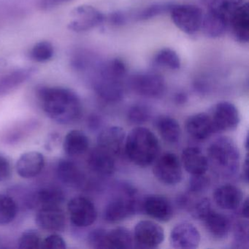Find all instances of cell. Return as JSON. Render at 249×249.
<instances>
[{
  "mask_svg": "<svg viewBox=\"0 0 249 249\" xmlns=\"http://www.w3.org/2000/svg\"><path fill=\"white\" fill-rule=\"evenodd\" d=\"M42 108L51 119L68 125L78 121L82 113V103L78 94L60 87H42L37 89Z\"/></svg>",
  "mask_w": 249,
  "mask_h": 249,
  "instance_id": "obj_1",
  "label": "cell"
},
{
  "mask_svg": "<svg viewBox=\"0 0 249 249\" xmlns=\"http://www.w3.org/2000/svg\"><path fill=\"white\" fill-rule=\"evenodd\" d=\"M126 74V65L118 58L97 66L94 85L99 97L108 103L120 101L124 94Z\"/></svg>",
  "mask_w": 249,
  "mask_h": 249,
  "instance_id": "obj_2",
  "label": "cell"
},
{
  "mask_svg": "<svg viewBox=\"0 0 249 249\" xmlns=\"http://www.w3.org/2000/svg\"><path fill=\"white\" fill-rule=\"evenodd\" d=\"M160 151L158 138L147 128L138 126L126 135L124 152L137 166L145 167L154 164Z\"/></svg>",
  "mask_w": 249,
  "mask_h": 249,
  "instance_id": "obj_3",
  "label": "cell"
},
{
  "mask_svg": "<svg viewBox=\"0 0 249 249\" xmlns=\"http://www.w3.org/2000/svg\"><path fill=\"white\" fill-rule=\"evenodd\" d=\"M208 165L223 178L234 176L238 171L240 154L235 142L227 137L215 139L208 148Z\"/></svg>",
  "mask_w": 249,
  "mask_h": 249,
  "instance_id": "obj_4",
  "label": "cell"
},
{
  "mask_svg": "<svg viewBox=\"0 0 249 249\" xmlns=\"http://www.w3.org/2000/svg\"><path fill=\"white\" fill-rule=\"evenodd\" d=\"M122 195L112 199L104 211V218L107 222L116 223L134 215L138 210L136 191L132 186H122Z\"/></svg>",
  "mask_w": 249,
  "mask_h": 249,
  "instance_id": "obj_5",
  "label": "cell"
},
{
  "mask_svg": "<svg viewBox=\"0 0 249 249\" xmlns=\"http://www.w3.org/2000/svg\"><path fill=\"white\" fill-rule=\"evenodd\" d=\"M170 14L175 25L183 33L193 36L201 30L203 14L197 6L173 5Z\"/></svg>",
  "mask_w": 249,
  "mask_h": 249,
  "instance_id": "obj_6",
  "label": "cell"
},
{
  "mask_svg": "<svg viewBox=\"0 0 249 249\" xmlns=\"http://www.w3.org/2000/svg\"><path fill=\"white\" fill-rule=\"evenodd\" d=\"M153 173L157 180L165 185L178 184L183 178L181 161L176 154L164 153L154 161Z\"/></svg>",
  "mask_w": 249,
  "mask_h": 249,
  "instance_id": "obj_7",
  "label": "cell"
},
{
  "mask_svg": "<svg viewBox=\"0 0 249 249\" xmlns=\"http://www.w3.org/2000/svg\"><path fill=\"white\" fill-rule=\"evenodd\" d=\"M131 89L138 95L158 98L164 94L165 82L162 76L152 72L135 74L129 79Z\"/></svg>",
  "mask_w": 249,
  "mask_h": 249,
  "instance_id": "obj_8",
  "label": "cell"
},
{
  "mask_svg": "<svg viewBox=\"0 0 249 249\" xmlns=\"http://www.w3.org/2000/svg\"><path fill=\"white\" fill-rule=\"evenodd\" d=\"M72 19L68 24V29L75 33L89 31L99 27L106 20L104 14L91 5H83L71 12Z\"/></svg>",
  "mask_w": 249,
  "mask_h": 249,
  "instance_id": "obj_9",
  "label": "cell"
},
{
  "mask_svg": "<svg viewBox=\"0 0 249 249\" xmlns=\"http://www.w3.org/2000/svg\"><path fill=\"white\" fill-rule=\"evenodd\" d=\"M70 219L78 227H87L95 222L97 217L95 205L88 198L75 196L68 204Z\"/></svg>",
  "mask_w": 249,
  "mask_h": 249,
  "instance_id": "obj_10",
  "label": "cell"
},
{
  "mask_svg": "<svg viewBox=\"0 0 249 249\" xmlns=\"http://www.w3.org/2000/svg\"><path fill=\"white\" fill-rule=\"evenodd\" d=\"M133 238L138 248L155 249L164 241V231L157 222L143 220L135 225Z\"/></svg>",
  "mask_w": 249,
  "mask_h": 249,
  "instance_id": "obj_11",
  "label": "cell"
},
{
  "mask_svg": "<svg viewBox=\"0 0 249 249\" xmlns=\"http://www.w3.org/2000/svg\"><path fill=\"white\" fill-rule=\"evenodd\" d=\"M216 133L234 130L240 123V113L237 107L229 102H220L209 113Z\"/></svg>",
  "mask_w": 249,
  "mask_h": 249,
  "instance_id": "obj_12",
  "label": "cell"
},
{
  "mask_svg": "<svg viewBox=\"0 0 249 249\" xmlns=\"http://www.w3.org/2000/svg\"><path fill=\"white\" fill-rule=\"evenodd\" d=\"M172 247L178 249H194L199 246L201 236L194 224L182 222L172 230L170 236Z\"/></svg>",
  "mask_w": 249,
  "mask_h": 249,
  "instance_id": "obj_13",
  "label": "cell"
},
{
  "mask_svg": "<svg viewBox=\"0 0 249 249\" xmlns=\"http://www.w3.org/2000/svg\"><path fill=\"white\" fill-rule=\"evenodd\" d=\"M37 225L50 232H59L65 230L66 217L61 207H40L36 216Z\"/></svg>",
  "mask_w": 249,
  "mask_h": 249,
  "instance_id": "obj_14",
  "label": "cell"
},
{
  "mask_svg": "<svg viewBox=\"0 0 249 249\" xmlns=\"http://www.w3.org/2000/svg\"><path fill=\"white\" fill-rule=\"evenodd\" d=\"M126 132L119 126H111L103 129L97 138V146L113 157L120 155L124 151Z\"/></svg>",
  "mask_w": 249,
  "mask_h": 249,
  "instance_id": "obj_15",
  "label": "cell"
},
{
  "mask_svg": "<svg viewBox=\"0 0 249 249\" xmlns=\"http://www.w3.org/2000/svg\"><path fill=\"white\" fill-rule=\"evenodd\" d=\"M40 126L38 120L28 119L17 122L2 132L1 139L7 145H17L28 138Z\"/></svg>",
  "mask_w": 249,
  "mask_h": 249,
  "instance_id": "obj_16",
  "label": "cell"
},
{
  "mask_svg": "<svg viewBox=\"0 0 249 249\" xmlns=\"http://www.w3.org/2000/svg\"><path fill=\"white\" fill-rule=\"evenodd\" d=\"M144 212L153 219L167 222L173 215L171 202L165 196L152 195L147 196L142 202Z\"/></svg>",
  "mask_w": 249,
  "mask_h": 249,
  "instance_id": "obj_17",
  "label": "cell"
},
{
  "mask_svg": "<svg viewBox=\"0 0 249 249\" xmlns=\"http://www.w3.org/2000/svg\"><path fill=\"white\" fill-rule=\"evenodd\" d=\"M186 129L189 135L198 141H205L216 133L209 113H199L191 116L186 122Z\"/></svg>",
  "mask_w": 249,
  "mask_h": 249,
  "instance_id": "obj_18",
  "label": "cell"
},
{
  "mask_svg": "<svg viewBox=\"0 0 249 249\" xmlns=\"http://www.w3.org/2000/svg\"><path fill=\"white\" fill-rule=\"evenodd\" d=\"M36 72L34 68H21L0 75V97L15 91L30 79Z\"/></svg>",
  "mask_w": 249,
  "mask_h": 249,
  "instance_id": "obj_19",
  "label": "cell"
},
{
  "mask_svg": "<svg viewBox=\"0 0 249 249\" xmlns=\"http://www.w3.org/2000/svg\"><path fill=\"white\" fill-rule=\"evenodd\" d=\"M45 166V159L41 153L29 151L21 154L16 164L17 174L23 178H33L38 176Z\"/></svg>",
  "mask_w": 249,
  "mask_h": 249,
  "instance_id": "obj_20",
  "label": "cell"
},
{
  "mask_svg": "<svg viewBox=\"0 0 249 249\" xmlns=\"http://www.w3.org/2000/svg\"><path fill=\"white\" fill-rule=\"evenodd\" d=\"M213 199L218 208L226 211L238 209L243 201V193L237 186L225 184L215 189Z\"/></svg>",
  "mask_w": 249,
  "mask_h": 249,
  "instance_id": "obj_21",
  "label": "cell"
},
{
  "mask_svg": "<svg viewBox=\"0 0 249 249\" xmlns=\"http://www.w3.org/2000/svg\"><path fill=\"white\" fill-rule=\"evenodd\" d=\"M230 19L216 10L210 8L203 16L201 30L207 37L218 38L225 34L229 30Z\"/></svg>",
  "mask_w": 249,
  "mask_h": 249,
  "instance_id": "obj_22",
  "label": "cell"
},
{
  "mask_svg": "<svg viewBox=\"0 0 249 249\" xmlns=\"http://www.w3.org/2000/svg\"><path fill=\"white\" fill-rule=\"evenodd\" d=\"M114 158L111 154L97 146L90 152L87 162L93 173L107 177L114 173L116 168Z\"/></svg>",
  "mask_w": 249,
  "mask_h": 249,
  "instance_id": "obj_23",
  "label": "cell"
},
{
  "mask_svg": "<svg viewBox=\"0 0 249 249\" xmlns=\"http://www.w3.org/2000/svg\"><path fill=\"white\" fill-rule=\"evenodd\" d=\"M181 164L185 170L192 175H202L208 170V161L206 156L197 147H187L181 154Z\"/></svg>",
  "mask_w": 249,
  "mask_h": 249,
  "instance_id": "obj_24",
  "label": "cell"
},
{
  "mask_svg": "<svg viewBox=\"0 0 249 249\" xmlns=\"http://www.w3.org/2000/svg\"><path fill=\"white\" fill-rule=\"evenodd\" d=\"M233 37L237 41L247 43L249 40V11L248 3H243L234 13L229 25Z\"/></svg>",
  "mask_w": 249,
  "mask_h": 249,
  "instance_id": "obj_25",
  "label": "cell"
},
{
  "mask_svg": "<svg viewBox=\"0 0 249 249\" xmlns=\"http://www.w3.org/2000/svg\"><path fill=\"white\" fill-rule=\"evenodd\" d=\"M58 178L65 186L71 188H81L85 182V176L82 170L73 161L60 160L56 167Z\"/></svg>",
  "mask_w": 249,
  "mask_h": 249,
  "instance_id": "obj_26",
  "label": "cell"
},
{
  "mask_svg": "<svg viewBox=\"0 0 249 249\" xmlns=\"http://www.w3.org/2000/svg\"><path fill=\"white\" fill-rule=\"evenodd\" d=\"M202 221L210 234L216 238H224L228 235L231 230V222L228 217L213 209Z\"/></svg>",
  "mask_w": 249,
  "mask_h": 249,
  "instance_id": "obj_27",
  "label": "cell"
},
{
  "mask_svg": "<svg viewBox=\"0 0 249 249\" xmlns=\"http://www.w3.org/2000/svg\"><path fill=\"white\" fill-rule=\"evenodd\" d=\"M89 147V140L82 131L73 129L70 131L64 138L63 148L71 157H78L87 152Z\"/></svg>",
  "mask_w": 249,
  "mask_h": 249,
  "instance_id": "obj_28",
  "label": "cell"
},
{
  "mask_svg": "<svg viewBox=\"0 0 249 249\" xmlns=\"http://www.w3.org/2000/svg\"><path fill=\"white\" fill-rule=\"evenodd\" d=\"M65 200V195L62 189L55 186L42 188L33 195L31 204L40 207H61Z\"/></svg>",
  "mask_w": 249,
  "mask_h": 249,
  "instance_id": "obj_29",
  "label": "cell"
},
{
  "mask_svg": "<svg viewBox=\"0 0 249 249\" xmlns=\"http://www.w3.org/2000/svg\"><path fill=\"white\" fill-rule=\"evenodd\" d=\"M155 126L159 134L166 142L176 144L180 141L181 129L178 122L170 116H160L156 120Z\"/></svg>",
  "mask_w": 249,
  "mask_h": 249,
  "instance_id": "obj_30",
  "label": "cell"
},
{
  "mask_svg": "<svg viewBox=\"0 0 249 249\" xmlns=\"http://www.w3.org/2000/svg\"><path fill=\"white\" fill-rule=\"evenodd\" d=\"M133 233L125 227H120L107 230V249H132Z\"/></svg>",
  "mask_w": 249,
  "mask_h": 249,
  "instance_id": "obj_31",
  "label": "cell"
},
{
  "mask_svg": "<svg viewBox=\"0 0 249 249\" xmlns=\"http://www.w3.org/2000/svg\"><path fill=\"white\" fill-rule=\"evenodd\" d=\"M154 62L157 66L173 71L180 69L181 65L178 54L170 48H164L159 51L154 56Z\"/></svg>",
  "mask_w": 249,
  "mask_h": 249,
  "instance_id": "obj_32",
  "label": "cell"
},
{
  "mask_svg": "<svg viewBox=\"0 0 249 249\" xmlns=\"http://www.w3.org/2000/svg\"><path fill=\"white\" fill-rule=\"evenodd\" d=\"M18 206L14 198L5 195H0V225H5L15 219Z\"/></svg>",
  "mask_w": 249,
  "mask_h": 249,
  "instance_id": "obj_33",
  "label": "cell"
},
{
  "mask_svg": "<svg viewBox=\"0 0 249 249\" xmlns=\"http://www.w3.org/2000/svg\"><path fill=\"white\" fill-rule=\"evenodd\" d=\"M54 53L53 45L49 41L36 43L30 51V56L33 61L39 63L49 62Z\"/></svg>",
  "mask_w": 249,
  "mask_h": 249,
  "instance_id": "obj_34",
  "label": "cell"
},
{
  "mask_svg": "<svg viewBox=\"0 0 249 249\" xmlns=\"http://www.w3.org/2000/svg\"><path fill=\"white\" fill-rule=\"evenodd\" d=\"M150 117H151V110L145 105H134L128 110L127 119L132 124H142L148 122Z\"/></svg>",
  "mask_w": 249,
  "mask_h": 249,
  "instance_id": "obj_35",
  "label": "cell"
},
{
  "mask_svg": "<svg viewBox=\"0 0 249 249\" xmlns=\"http://www.w3.org/2000/svg\"><path fill=\"white\" fill-rule=\"evenodd\" d=\"M172 6L173 5L170 3L154 4L140 11L139 14L137 15L136 18L138 20L144 21V20L155 18L159 16L167 14V12L170 13Z\"/></svg>",
  "mask_w": 249,
  "mask_h": 249,
  "instance_id": "obj_36",
  "label": "cell"
},
{
  "mask_svg": "<svg viewBox=\"0 0 249 249\" xmlns=\"http://www.w3.org/2000/svg\"><path fill=\"white\" fill-rule=\"evenodd\" d=\"M186 209L189 210L191 215L196 219L202 221L207 214L212 210L211 201L208 198H201L195 202L189 200V205Z\"/></svg>",
  "mask_w": 249,
  "mask_h": 249,
  "instance_id": "obj_37",
  "label": "cell"
},
{
  "mask_svg": "<svg viewBox=\"0 0 249 249\" xmlns=\"http://www.w3.org/2000/svg\"><path fill=\"white\" fill-rule=\"evenodd\" d=\"M249 224L246 221H239L234 226V244L237 249H248L249 247Z\"/></svg>",
  "mask_w": 249,
  "mask_h": 249,
  "instance_id": "obj_38",
  "label": "cell"
},
{
  "mask_svg": "<svg viewBox=\"0 0 249 249\" xmlns=\"http://www.w3.org/2000/svg\"><path fill=\"white\" fill-rule=\"evenodd\" d=\"M41 241V237L37 230H26L18 240V248L21 249H38L40 248Z\"/></svg>",
  "mask_w": 249,
  "mask_h": 249,
  "instance_id": "obj_39",
  "label": "cell"
},
{
  "mask_svg": "<svg viewBox=\"0 0 249 249\" xmlns=\"http://www.w3.org/2000/svg\"><path fill=\"white\" fill-rule=\"evenodd\" d=\"M209 185V178L205 174L192 176L189 180V191L192 195H199L206 191Z\"/></svg>",
  "mask_w": 249,
  "mask_h": 249,
  "instance_id": "obj_40",
  "label": "cell"
},
{
  "mask_svg": "<svg viewBox=\"0 0 249 249\" xmlns=\"http://www.w3.org/2000/svg\"><path fill=\"white\" fill-rule=\"evenodd\" d=\"M107 230L105 229H96L89 233L88 243L94 249H107Z\"/></svg>",
  "mask_w": 249,
  "mask_h": 249,
  "instance_id": "obj_41",
  "label": "cell"
},
{
  "mask_svg": "<svg viewBox=\"0 0 249 249\" xmlns=\"http://www.w3.org/2000/svg\"><path fill=\"white\" fill-rule=\"evenodd\" d=\"M40 248L49 249H65L67 248L66 242L63 237L57 233H53L42 240Z\"/></svg>",
  "mask_w": 249,
  "mask_h": 249,
  "instance_id": "obj_42",
  "label": "cell"
},
{
  "mask_svg": "<svg viewBox=\"0 0 249 249\" xmlns=\"http://www.w3.org/2000/svg\"><path fill=\"white\" fill-rule=\"evenodd\" d=\"M11 166L9 160L0 155V182H4L8 180L11 177Z\"/></svg>",
  "mask_w": 249,
  "mask_h": 249,
  "instance_id": "obj_43",
  "label": "cell"
},
{
  "mask_svg": "<svg viewBox=\"0 0 249 249\" xmlns=\"http://www.w3.org/2000/svg\"><path fill=\"white\" fill-rule=\"evenodd\" d=\"M71 1L72 0H40V8L43 11H50Z\"/></svg>",
  "mask_w": 249,
  "mask_h": 249,
  "instance_id": "obj_44",
  "label": "cell"
},
{
  "mask_svg": "<svg viewBox=\"0 0 249 249\" xmlns=\"http://www.w3.org/2000/svg\"><path fill=\"white\" fill-rule=\"evenodd\" d=\"M110 21L113 23V24H116V25H120V24H124L125 21H126V17L125 15L122 13H113L111 16H110Z\"/></svg>",
  "mask_w": 249,
  "mask_h": 249,
  "instance_id": "obj_45",
  "label": "cell"
},
{
  "mask_svg": "<svg viewBox=\"0 0 249 249\" xmlns=\"http://www.w3.org/2000/svg\"><path fill=\"white\" fill-rule=\"evenodd\" d=\"M240 215L245 219L249 218V199H243L240 205Z\"/></svg>",
  "mask_w": 249,
  "mask_h": 249,
  "instance_id": "obj_46",
  "label": "cell"
},
{
  "mask_svg": "<svg viewBox=\"0 0 249 249\" xmlns=\"http://www.w3.org/2000/svg\"><path fill=\"white\" fill-rule=\"evenodd\" d=\"M243 179L246 183L249 181V159L246 155L243 166Z\"/></svg>",
  "mask_w": 249,
  "mask_h": 249,
  "instance_id": "obj_47",
  "label": "cell"
},
{
  "mask_svg": "<svg viewBox=\"0 0 249 249\" xmlns=\"http://www.w3.org/2000/svg\"><path fill=\"white\" fill-rule=\"evenodd\" d=\"M186 100H187V97L184 94H178L176 95V101L177 103H180V104L184 103Z\"/></svg>",
  "mask_w": 249,
  "mask_h": 249,
  "instance_id": "obj_48",
  "label": "cell"
}]
</instances>
